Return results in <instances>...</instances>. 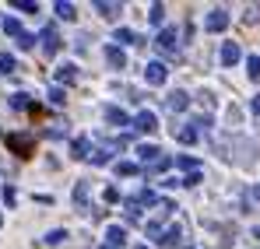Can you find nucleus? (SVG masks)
Wrapping results in <instances>:
<instances>
[{
  "instance_id": "23",
  "label": "nucleus",
  "mask_w": 260,
  "mask_h": 249,
  "mask_svg": "<svg viewBox=\"0 0 260 249\" xmlns=\"http://www.w3.org/2000/svg\"><path fill=\"white\" fill-rule=\"evenodd\" d=\"M74 204H78V207H88V183L85 179L74 186Z\"/></svg>"
},
{
  "instance_id": "19",
  "label": "nucleus",
  "mask_w": 260,
  "mask_h": 249,
  "mask_svg": "<svg viewBox=\"0 0 260 249\" xmlns=\"http://www.w3.org/2000/svg\"><path fill=\"white\" fill-rule=\"evenodd\" d=\"M95 11H99L102 18H116V14H120V4H106V0H95Z\"/></svg>"
},
{
  "instance_id": "44",
  "label": "nucleus",
  "mask_w": 260,
  "mask_h": 249,
  "mask_svg": "<svg viewBox=\"0 0 260 249\" xmlns=\"http://www.w3.org/2000/svg\"><path fill=\"white\" fill-rule=\"evenodd\" d=\"M137 249H148V246H137Z\"/></svg>"
},
{
  "instance_id": "26",
  "label": "nucleus",
  "mask_w": 260,
  "mask_h": 249,
  "mask_svg": "<svg viewBox=\"0 0 260 249\" xmlns=\"http://www.w3.org/2000/svg\"><path fill=\"white\" fill-rule=\"evenodd\" d=\"M190 126H193L197 133H208V130H211V116L204 113V116H197V120H190Z\"/></svg>"
},
{
  "instance_id": "31",
  "label": "nucleus",
  "mask_w": 260,
  "mask_h": 249,
  "mask_svg": "<svg viewBox=\"0 0 260 249\" xmlns=\"http://www.w3.org/2000/svg\"><path fill=\"white\" fill-rule=\"evenodd\" d=\"M246 74L250 78H260V56H246Z\"/></svg>"
},
{
  "instance_id": "5",
  "label": "nucleus",
  "mask_w": 260,
  "mask_h": 249,
  "mask_svg": "<svg viewBox=\"0 0 260 249\" xmlns=\"http://www.w3.org/2000/svg\"><path fill=\"white\" fill-rule=\"evenodd\" d=\"M166 78H169V67H166L162 60H151V63L144 67V81L148 84H166Z\"/></svg>"
},
{
  "instance_id": "42",
  "label": "nucleus",
  "mask_w": 260,
  "mask_h": 249,
  "mask_svg": "<svg viewBox=\"0 0 260 249\" xmlns=\"http://www.w3.org/2000/svg\"><path fill=\"white\" fill-rule=\"evenodd\" d=\"M253 239H260V225H257V228H253Z\"/></svg>"
},
{
  "instance_id": "32",
  "label": "nucleus",
  "mask_w": 260,
  "mask_h": 249,
  "mask_svg": "<svg viewBox=\"0 0 260 249\" xmlns=\"http://www.w3.org/2000/svg\"><path fill=\"white\" fill-rule=\"evenodd\" d=\"M46 98H49L53 105H63V102H67V95H63V88H49V95H46Z\"/></svg>"
},
{
  "instance_id": "28",
  "label": "nucleus",
  "mask_w": 260,
  "mask_h": 249,
  "mask_svg": "<svg viewBox=\"0 0 260 249\" xmlns=\"http://www.w3.org/2000/svg\"><path fill=\"white\" fill-rule=\"evenodd\" d=\"M63 239H67V232H63V228H53V232H49V235H46L43 242H46V246H60V242H63Z\"/></svg>"
},
{
  "instance_id": "33",
  "label": "nucleus",
  "mask_w": 260,
  "mask_h": 249,
  "mask_svg": "<svg viewBox=\"0 0 260 249\" xmlns=\"http://www.w3.org/2000/svg\"><path fill=\"white\" fill-rule=\"evenodd\" d=\"M102 200H106V204H116V200H120V190H116V186H106Z\"/></svg>"
},
{
  "instance_id": "6",
  "label": "nucleus",
  "mask_w": 260,
  "mask_h": 249,
  "mask_svg": "<svg viewBox=\"0 0 260 249\" xmlns=\"http://www.w3.org/2000/svg\"><path fill=\"white\" fill-rule=\"evenodd\" d=\"M229 21H232V14H225V11L218 7V11H211V14L204 18V28H208V32H225Z\"/></svg>"
},
{
  "instance_id": "43",
  "label": "nucleus",
  "mask_w": 260,
  "mask_h": 249,
  "mask_svg": "<svg viewBox=\"0 0 260 249\" xmlns=\"http://www.w3.org/2000/svg\"><path fill=\"white\" fill-rule=\"evenodd\" d=\"M0 225H4V214H0Z\"/></svg>"
},
{
  "instance_id": "29",
  "label": "nucleus",
  "mask_w": 260,
  "mask_h": 249,
  "mask_svg": "<svg viewBox=\"0 0 260 249\" xmlns=\"http://www.w3.org/2000/svg\"><path fill=\"white\" fill-rule=\"evenodd\" d=\"M141 165H134V162H116V175H137Z\"/></svg>"
},
{
  "instance_id": "20",
  "label": "nucleus",
  "mask_w": 260,
  "mask_h": 249,
  "mask_svg": "<svg viewBox=\"0 0 260 249\" xmlns=\"http://www.w3.org/2000/svg\"><path fill=\"white\" fill-rule=\"evenodd\" d=\"M56 18H63V21H74V18H78V7L60 0V4H56Z\"/></svg>"
},
{
  "instance_id": "13",
  "label": "nucleus",
  "mask_w": 260,
  "mask_h": 249,
  "mask_svg": "<svg viewBox=\"0 0 260 249\" xmlns=\"http://www.w3.org/2000/svg\"><path fill=\"white\" fill-rule=\"evenodd\" d=\"M106 242L109 246H127V228L123 225H109L106 228Z\"/></svg>"
},
{
  "instance_id": "18",
  "label": "nucleus",
  "mask_w": 260,
  "mask_h": 249,
  "mask_svg": "<svg viewBox=\"0 0 260 249\" xmlns=\"http://www.w3.org/2000/svg\"><path fill=\"white\" fill-rule=\"evenodd\" d=\"M173 165L183 168L186 175H190V172H201V162H197V158H190V155H179V158H173Z\"/></svg>"
},
{
  "instance_id": "27",
  "label": "nucleus",
  "mask_w": 260,
  "mask_h": 249,
  "mask_svg": "<svg viewBox=\"0 0 260 249\" xmlns=\"http://www.w3.org/2000/svg\"><path fill=\"white\" fill-rule=\"evenodd\" d=\"M162 18H166V7H162V4H151V11H148V21H151V25H162Z\"/></svg>"
},
{
  "instance_id": "2",
  "label": "nucleus",
  "mask_w": 260,
  "mask_h": 249,
  "mask_svg": "<svg viewBox=\"0 0 260 249\" xmlns=\"http://www.w3.org/2000/svg\"><path fill=\"white\" fill-rule=\"evenodd\" d=\"M39 42H43V53H46V56H56V53H60V46H63V42H60V32H56V25H46L43 35H39Z\"/></svg>"
},
{
  "instance_id": "8",
  "label": "nucleus",
  "mask_w": 260,
  "mask_h": 249,
  "mask_svg": "<svg viewBox=\"0 0 260 249\" xmlns=\"http://www.w3.org/2000/svg\"><path fill=\"white\" fill-rule=\"evenodd\" d=\"M166 105H169V109H173V113H186V109H190V95H186V91H179V88H176L173 95H169V98H166Z\"/></svg>"
},
{
  "instance_id": "9",
  "label": "nucleus",
  "mask_w": 260,
  "mask_h": 249,
  "mask_svg": "<svg viewBox=\"0 0 260 249\" xmlns=\"http://www.w3.org/2000/svg\"><path fill=\"white\" fill-rule=\"evenodd\" d=\"M239 60H243V49H239L236 42H225V46H221V63H225V67H236Z\"/></svg>"
},
{
  "instance_id": "4",
  "label": "nucleus",
  "mask_w": 260,
  "mask_h": 249,
  "mask_svg": "<svg viewBox=\"0 0 260 249\" xmlns=\"http://www.w3.org/2000/svg\"><path fill=\"white\" fill-rule=\"evenodd\" d=\"M130 126H134V130H141V133H155V130H158V116H155L151 109H141V113L130 120Z\"/></svg>"
},
{
  "instance_id": "35",
  "label": "nucleus",
  "mask_w": 260,
  "mask_h": 249,
  "mask_svg": "<svg viewBox=\"0 0 260 249\" xmlns=\"http://www.w3.org/2000/svg\"><path fill=\"white\" fill-rule=\"evenodd\" d=\"M197 183H201V172H190V175L179 179V186H197Z\"/></svg>"
},
{
  "instance_id": "14",
  "label": "nucleus",
  "mask_w": 260,
  "mask_h": 249,
  "mask_svg": "<svg viewBox=\"0 0 260 249\" xmlns=\"http://www.w3.org/2000/svg\"><path fill=\"white\" fill-rule=\"evenodd\" d=\"M78 81V67L74 63H60L56 67V84H74Z\"/></svg>"
},
{
  "instance_id": "36",
  "label": "nucleus",
  "mask_w": 260,
  "mask_h": 249,
  "mask_svg": "<svg viewBox=\"0 0 260 249\" xmlns=\"http://www.w3.org/2000/svg\"><path fill=\"white\" fill-rule=\"evenodd\" d=\"M14 4H18L21 11H28V14H36V11H39V4H32V0H14Z\"/></svg>"
},
{
  "instance_id": "7",
  "label": "nucleus",
  "mask_w": 260,
  "mask_h": 249,
  "mask_svg": "<svg viewBox=\"0 0 260 249\" xmlns=\"http://www.w3.org/2000/svg\"><path fill=\"white\" fill-rule=\"evenodd\" d=\"M179 239H183V232H179V225H169V228H162V232H158V239H155V242H158V246H179Z\"/></svg>"
},
{
  "instance_id": "30",
  "label": "nucleus",
  "mask_w": 260,
  "mask_h": 249,
  "mask_svg": "<svg viewBox=\"0 0 260 249\" xmlns=\"http://www.w3.org/2000/svg\"><path fill=\"white\" fill-rule=\"evenodd\" d=\"M14 42H18V49H32V46H36V35H32V32H21Z\"/></svg>"
},
{
  "instance_id": "37",
  "label": "nucleus",
  "mask_w": 260,
  "mask_h": 249,
  "mask_svg": "<svg viewBox=\"0 0 260 249\" xmlns=\"http://www.w3.org/2000/svg\"><path fill=\"white\" fill-rule=\"evenodd\" d=\"M4 200H7V207H14V200H18V193H14V186H4Z\"/></svg>"
},
{
  "instance_id": "16",
  "label": "nucleus",
  "mask_w": 260,
  "mask_h": 249,
  "mask_svg": "<svg viewBox=\"0 0 260 249\" xmlns=\"http://www.w3.org/2000/svg\"><path fill=\"white\" fill-rule=\"evenodd\" d=\"M71 155H74V158H88V155H91V140H88V137H74V140H71Z\"/></svg>"
},
{
  "instance_id": "11",
  "label": "nucleus",
  "mask_w": 260,
  "mask_h": 249,
  "mask_svg": "<svg viewBox=\"0 0 260 249\" xmlns=\"http://www.w3.org/2000/svg\"><path fill=\"white\" fill-rule=\"evenodd\" d=\"M106 123L109 126H130V116L120 105H106Z\"/></svg>"
},
{
  "instance_id": "12",
  "label": "nucleus",
  "mask_w": 260,
  "mask_h": 249,
  "mask_svg": "<svg viewBox=\"0 0 260 249\" xmlns=\"http://www.w3.org/2000/svg\"><path fill=\"white\" fill-rule=\"evenodd\" d=\"M137 158H141L144 165H155V162L162 158V148H155V144H141V148H137Z\"/></svg>"
},
{
  "instance_id": "10",
  "label": "nucleus",
  "mask_w": 260,
  "mask_h": 249,
  "mask_svg": "<svg viewBox=\"0 0 260 249\" xmlns=\"http://www.w3.org/2000/svg\"><path fill=\"white\" fill-rule=\"evenodd\" d=\"M106 63H109L113 70H123V67H127V56H123V49H120V46H106Z\"/></svg>"
},
{
  "instance_id": "40",
  "label": "nucleus",
  "mask_w": 260,
  "mask_h": 249,
  "mask_svg": "<svg viewBox=\"0 0 260 249\" xmlns=\"http://www.w3.org/2000/svg\"><path fill=\"white\" fill-rule=\"evenodd\" d=\"M250 109H253V113L260 116V95H253V102H250Z\"/></svg>"
},
{
  "instance_id": "34",
  "label": "nucleus",
  "mask_w": 260,
  "mask_h": 249,
  "mask_svg": "<svg viewBox=\"0 0 260 249\" xmlns=\"http://www.w3.org/2000/svg\"><path fill=\"white\" fill-rule=\"evenodd\" d=\"M148 168H151V172H166V168H173V158H166V155H162L155 165H148Z\"/></svg>"
},
{
  "instance_id": "15",
  "label": "nucleus",
  "mask_w": 260,
  "mask_h": 249,
  "mask_svg": "<svg viewBox=\"0 0 260 249\" xmlns=\"http://www.w3.org/2000/svg\"><path fill=\"white\" fill-rule=\"evenodd\" d=\"M88 162H91V165H109V162H113V148H109V144H106V148H91Z\"/></svg>"
},
{
  "instance_id": "25",
  "label": "nucleus",
  "mask_w": 260,
  "mask_h": 249,
  "mask_svg": "<svg viewBox=\"0 0 260 249\" xmlns=\"http://www.w3.org/2000/svg\"><path fill=\"white\" fill-rule=\"evenodd\" d=\"M176 137H179V144H193V140H197V137H201V133H197V130H193V126L186 123V126H183V130H179V133H176Z\"/></svg>"
},
{
  "instance_id": "1",
  "label": "nucleus",
  "mask_w": 260,
  "mask_h": 249,
  "mask_svg": "<svg viewBox=\"0 0 260 249\" xmlns=\"http://www.w3.org/2000/svg\"><path fill=\"white\" fill-rule=\"evenodd\" d=\"M7 148H11L18 158H32V155H36V137H32V133H7Z\"/></svg>"
},
{
  "instance_id": "38",
  "label": "nucleus",
  "mask_w": 260,
  "mask_h": 249,
  "mask_svg": "<svg viewBox=\"0 0 260 249\" xmlns=\"http://www.w3.org/2000/svg\"><path fill=\"white\" fill-rule=\"evenodd\" d=\"M201 105H204V109H215V98H211V95L204 91V95H201Z\"/></svg>"
},
{
  "instance_id": "17",
  "label": "nucleus",
  "mask_w": 260,
  "mask_h": 249,
  "mask_svg": "<svg viewBox=\"0 0 260 249\" xmlns=\"http://www.w3.org/2000/svg\"><path fill=\"white\" fill-rule=\"evenodd\" d=\"M113 42H120V46H141V35L137 32H130V28H116V35H113Z\"/></svg>"
},
{
  "instance_id": "24",
  "label": "nucleus",
  "mask_w": 260,
  "mask_h": 249,
  "mask_svg": "<svg viewBox=\"0 0 260 249\" xmlns=\"http://www.w3.org/2000/svg\"><path fill=\"white\" fill-rule=\"evenodd\" d=\"M14 67H18V60L11 53H0V74H14Z\"/></svg>"
},
{
  "instance_id": "41",
  "label": "nucleus",
  "mask_w": 260,
  "mask_h": 249,
  "mask_svg": "<svg viewBox=\"0 0 260 249\" xmlns=\"http://www.w3.org/2000/svg\"><path fill=\"white\" fill-rule=\"evenodd\" d=\"M99 249H123V246H109V242H102V246H99Z\"/></svg>"
},
{
  "instance_id": "39",
  "label": "nucleus",
  "mask_w": 260,
  "mask_h": 249,
  "mask_svg": "<svg viewBox=\"0 0 260 249\" xmlns=\"http://www.w3.org/2000/svg\"><path fill=\"white\" fill-rule=\"evenodd\" d=\"M250 200H253V204H260V186H253V190H250Z\"/></svg>"
},
{
  "instance_id": "3",
  "label": "nucleus",
  "mask_w": 260,
  "mask_h": 249,
  "mask_svg": "<svg viewBox=\"0 0 260 249\" xmlns=\"http://www.w3.org/2000/svg\"><path fill=\"white\" fill-rule=\"evenodd\" d=\"M155 46H158L166 56H176V53H179V35H176V28H162L158 39H155Z\"/></svg>"
},
{
  "instance_id": "21",
  "label": "nucleus",
  "mask_w": 260,
  "mask_h": 249,
  "mask_svg": "<svg viewBox=\"0 0 260 249\" xmlns=\"http://www.w3.org/2000/svg\"><path fill=\"white\" fill-rule=\"evenodd\" d=\"M4 32H7L11 39H18L25 28H21V21H18V18H4Z\"/></svg>"
},
{
  "instance_id": "22",
  "label": "nucleus",
  "mask_w": 260,
  "mask_h": 249,
  "mask_svg": "<svg viewBox=\"0 0 260 249\" xmlns=\"http://www.w3.org/2000/svg\"><path fill=\"white\" fill-rule=\"evenodd\" d=\"M11 109H32V98H28L25 91H14V95H11Z\"/></svg>"
}]
</instances>
